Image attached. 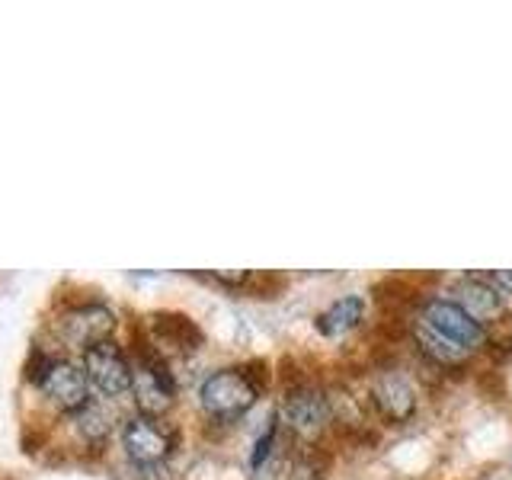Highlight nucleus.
I'll return each instance as SVG.
<instances>
[{
	"label": "nucleus",
	"mask_w": 512,
	"mask_h": 480,
	"mask_svg": "<svg viewBox=\"0 0 512 480\" xmlns=\"http://www.w3.org/2000/svg\"><path fill=\"white\" fill-rule=\"evenodd\" d=\"M256 397H260V381L247 368H221V372L208 375L199 388L205 413L218 416V420H234V416L247 413Z\"/></svg>",
	"instance_id": "nucleus-1"
},
{
	"label": "nucleus",
	"mask_w": 512,
	"mask_h": 480,
	"mask_svg": "<svg viewBox=\"0 0 512 480\" xmlns=\"http://www.w3.org/2000/svg\"><path fill=\"white\" fill-rule=\"evenodd\" d=\"M122 445L132 461L151 468V464H160L173 455L176 448V429H170L167 423H160L157 416H132L122 429Z\"/></svg>",
	"instance_id": "nucleus-2"
},
{
	"label": "nucleus",
	"mask_w": 512,
	"mask_h": 480,
	"mask_svg": "<svg viewBox=\"0 0 512 480\" xmlns=\"http://www.w3.org/2000/svg\"><path fill=\"white\" fill-rule=\"evenodd\" d=\"M84 375L103 397H122L132 391V365L122 346L112 340L84 349Z\"/></svg>",
	"instance_id": "nucleus-3"
},
{
	"label": "nucleus",
	"mask_w": 512,
	"mask_h": 480,
	"mask_svg": "<svg viewBox=\"0 0 512 480\" xmlns=\"http://www.w3.org/2000/svg\"><path fill=\"white\" fill-rule=\"evenodd\" d=\"M423 324H429L436 333L448 336V340L464 346L468 352L487 346V327L477 324L468 311H461L458 304L448 298H429L423 304Z\"/></svg>",
	"instance_id": "nucleus-4"
},
{
	"label": "nucleus",
	"mask_w": 512,
	"mask_h": 480,
	"mask_svg": "<svg viewBox=\"0 0 512 480\" xmlns=\"http://www.w3.org/2000/svg\"><path fill=\"white\" fill-rule=\"evenodd\" d=\"M39 388L64 413H77L80 407L90 404V381L84 375V368H77V365L64 362V359L48 362L45 375L39 381Z\"/></svg>",
	"instance_id": "nucleus-5"
},
{
	"label": "nucleus",
	"mask_w": 512,
	"mask_h": 480,
	"mask_svg": "<svg viewBox=\"0 0 512 480\" xmlns=\"http://www.w3.org/2000/svg\"><path fill=\"white\" fill-rule=\"evenodd\" d=\"M112 330H116V314L106 304H80V308H71L61 317V336L80 349L109 340Z\"/></svg>",
	"instance_id": "nucleus-6"
},
{
	"label": "nucleus",
	"mask_w": 512,
	"mask_h": 480,
	"mask_svg": "<svg viewBox=\"0 0 512 480\" xmlns=\"http://www.w3.org/2000/svg\"><path fill=\"white\" fill-rule=\"evenodd\" d=\"M282 416L295 432H301V436H314V432H320L330 423V400L317 388L298 384V388H292L285 394Z\"/></svg>",
	"instance_id": "nucleus-7"
},
{
	"label": "nucleus",
	"mask_w": 512,
	"mask_h": 480,
	"mask_svg": "<svg viewBox=\"0 0 512 480\" xmlns=\"http://www.w3.org/2000/svg\"><path fill=\"white\" fill-rule=\"evenodd\" d=\"M148 340L157 346V352H192L202 346V330L192 317L180 311H160L151 317V336Z\"/></svg>",
	"instance_id": "nucleus-8"
},
{
	"label": "nucleus",
	"mask_w": 512,
	"mask_h": 480,
	"mask_svg": "<svg viewBox=\"0 0 512 480\" xmlns=\"http://www.w3.org/2000/svg\"><path fill=\"white\" fill-rule=\"evenodd\" d=\"M375 407L384 420L391 423H404L416 410V391L413 384L400 375V372H384L375 381Z\"/></svg>",
	"instance_id": "nucleus-9"
},
{
	"label": "nucleus",
	"mask_w": 512,
	"mask_h": 480,
	"mask_svg": "<svg viewBox=\"0 0 512 480\" xmlns=\"http://www.w3.org/2000/svg\"><path fill=\"white\" fill-rule=\"evenodd\" d=\"M461 311H468L477 324H484V320H493V317H500L506 311V304H503V295H500V288H496L493 282L487 279H461L455 285V298H452Z\"/></svg>",
	"instance_id": "nucleus-10"
},
{
	"label": "nucleus",
	"mask_w": 512,
	"mask_h": 480,
	"mask_svg": "<svg viewBox=\"0 0 512 480\" xmlns=\"http://www.w3.org/2000/svg\"><path fill=\"white\" fill-rule=\"evenodd\" d=\"M362 314H365V301L359 295H346L340 301H333L327 311H320L314 327L320 336H327V340H340V336L352 333L362 324Z\"/></svg>",
	"instance_id": "nucleus-11"
},
{
	"label": "nucleus",
	"mask_w": 512,
	"mask_h": 480,
	"mask_svg": "<svg viewBox=\"0 0 512 480\" xmlns=\"http://www.w3.org/2000/svg\"><path fill=\"white\" fill-rule=\"evenodd\" d=\"M413 336H416V343H420V349L426 352V356H429V359H436L439 365H458V362L468 359V349L458 346V343H452L448 336L436 333L429 324H423V320L413 327Z\"/></svg>",
	"instance_id": "nucleus-12"
},
{
	"label": "nucleus",
	"mask_w": 512,
	"mask_h": 480,
	"mask_svg": "<svg viewBox=\"0 0 512 480\" xmlns=\"http://www.w3.org/2000/svg\"><path fill=\"white\" fill-rule=\"evenodd\" d=\"M74 416V423H77V432L84 439H93V442H100L106 439V432H109V416L103 413V407H96V404H87V407H80Z\"/></svg>",
	"instance_id": "nucleus-13"
},
{
	"label": "nucleus",
	"mask_w": 512,
	"mask_h": 480,
	"mask_svg": "<svg viewBox=\"0 0 512 480\" xmlns=\"http://www.w3.org/2000/svg\"><path fill=\"white\" fill-rule=\"evenodd\" d=\"M272 442H276V420H269V429L263 432V436H260V442H256V448H253V458H250V464H253V468H260V464L266 461V455H269Z\"/></svg>",
	"instance_id": "nucleus-14"
},
{
	"label": "nucleus",
	"mask_w": 512,
	"mask_h": 480,
	"mask_svg": "<svg viewBox=\"0 0 512 480\" xmlns=\"http://www.w3.org/2000/svg\"><path fill=\"white\" fill-rule=\"evenodd\" d=\"M490 279H493V285H496V288H503V292H509V295H512V269H496Z\"/></svg>",
	"instance_id": "nucleus-15"
}]
</instances>
